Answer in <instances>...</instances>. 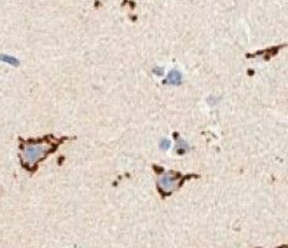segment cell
Segmentation results:
<instances>
[{"label":"cell","instance_id":"6","mask_svg":"<svg viewBox=\"0 0 288 248\" xmlns=\"http://www.w3.org/2000/svg\"><path fill=\"white\" fill-rule=\"evenodd\" d=\"M162 68H155L154 70V73H156V75H163V71H160Z\"/></svg>","mask_w":288,"mask_h":248},{"label":"cell","instance_id":"3","mask_svg":"<svg viewBox=\"0 0 288 248\" xmlns=\"http://www.w3.org/2000/svg\"><path fill=\"white\" fill-rule=\"evenodd\" d=\"M180 82H181V73L179 71H171L169 73V76H168V79L165 81V83H170V85H180Z\"/></svg>","mask_w":288,"mask_h":248},{"label":"cell","instance_id":"5","mask_svg":"<svg viewBox=\"0 0 288 248\" xmlns=\"http://www.w3.org/2000/svg\"><path fill=\"white\" fill-rule=\"evenodd\" d=\"M169 146H170V142H169L168 139L162 140V143H160V148H162V149H168Z\"/></svg>","mask_w":288,"mask_h":248},{"label":"cell","instance_id":"4","mask_svg":"<svg viewBox=\"0 0 288 248\" xmlns=\"http://www.w3.org/2000/svg\"><path fill=\"white\" fill-rule=\"evenodd\" d=\"M0 58H2L3 61H6V62H9V63H11V65H17V63H19V62L16 61V58H14V57H9V56H2V57H0Z\"/></svg>","mask_w":288,"mask_h":248},{"label":"cell","instance_id":"2","mask_svg":"<svg viewBox=\"0 0 288 248\" xmlns=\"http://www.w3.org/2000/svg\"><path fill=\"white\" fill-rule=\"evenodd\" d=\"M181 184V178L178 172H166L160 176L158 181V186L164 195H169L170 192L176 190Z\"/></svg>","mask_w":288,"mask_h":248},{"label":"cell","instance_id":"1","mask_svg":"<svg viewBox=\"0 0 288 248\" xmlns=\"http://www.w3.org/2000/svg\"><path fill=\"white\" fill-rule=\"evenodd\" d=\"M61 140L55 139H38V140H23L21 142V161L29 170L38 166V163L44 160L50 153L56 150Z\"/></svg>","mask_w":288,"mask_h":248}]
</instances>
